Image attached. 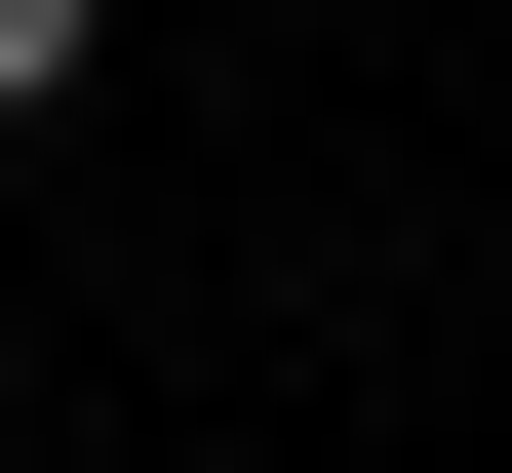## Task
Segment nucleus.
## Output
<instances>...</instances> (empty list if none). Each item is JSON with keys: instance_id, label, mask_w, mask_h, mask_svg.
<instances>
[{"instance_id": "nucleus-1", "label": "nucleus", "mask_w": 512, "mask_h": 473, "mask_svg": "<svg viewBox=\"0 0 512 473\" xmlns=\"http://www.w3.org/2000/svg\"><path fill=\"white\" fill-rule=\"evenodd\" d=\"M79 40H119V0H0V119H40V79H79Z\"/></svg>"}]
</instances>
